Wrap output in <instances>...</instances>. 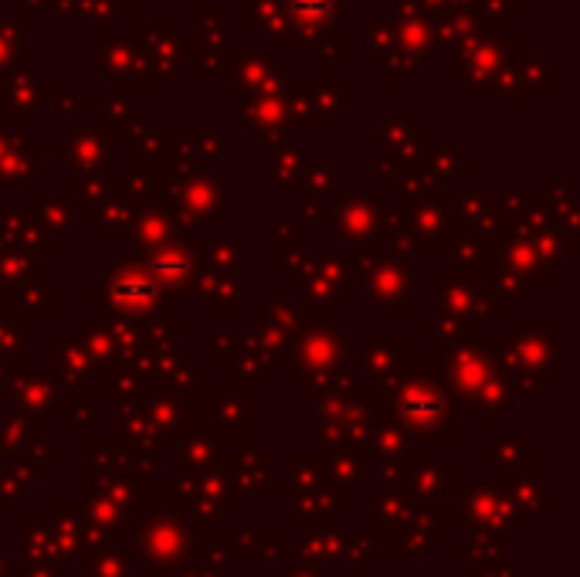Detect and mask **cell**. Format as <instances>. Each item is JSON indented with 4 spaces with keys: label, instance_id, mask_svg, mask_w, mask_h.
<instances>
[{
    "label": "cell",
    "instance_id": "1",
    "mask_svg": "<svg viewBox=\"0 0 580 577\" xmlns=\"http://www.w3.org/2000/svg\"><path fill=\"white\" fill-rule=\"evenodd\" d=\"M329 14H333V0H292V18L299 20H312V31L316 27H326Z\"/></svg>",
    "mask_w": 580,
    "mask_h": 577
},
{
    "label": "cell",
    "instance_id": "2",
    "mask_svg": "<svg viewBox=\"0 0 580 577\" xmlns=\"http://www.w3.org/2000/svg\"><path fill=\"white\" fill-rule=\"evenodd\" d=\"M217 14H221L217 7H200V11H197V20L204 18V24H207L211 31H217V27H221V20H217Z\"/></svg>",
    "mask_w": 580,
    "mask_h": 577
}]
</instances>
